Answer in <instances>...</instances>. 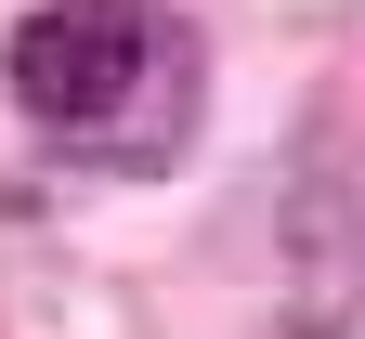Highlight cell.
Here are the masks:
<instances>
[{
  "label": "cell",
  "instance_id": "1",
  "mask_svg": "<svg viewBox=\"0 0 365 339\" xmlns=\"http://www.w3.org/2000/svg\"><path fill=\"white\" fill-rule=\"evenodd\" d=\"M0 91L78 157L157 170L182 157V118H196V39L157 0H26L0 39Z\"/></svg>",
  "mask_w": 365,
  "mask_h": 339
}]
</instances>
